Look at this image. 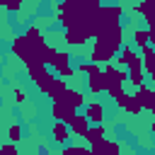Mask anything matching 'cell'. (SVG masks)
Here are the masks:
<instances>
[{
	"label": "cell",
	"mask_w": 155,
	"mask_h": 155,
	"mask_svg": "<svg viewBox=\"0 0 155 155\" xmlns=\"http://www.w3.org/2000/svg\"><path fill=\"white\" fill-rule=\"evenodd\" d=\"M121 17H124V7H121V5H114V2H109V5H99L97 12H94V17H92V22H90L92 39L99 36L104 29L121 24Z\"/></svg>",
	"instance_id": "obj_1"
},
{
	"label": "cell",
	"mask_w": 155,
	"mask_h": 155,
	"mask_svg": "<svg viewBox=\"0 0 155 155\" xmlns=\"http://www.w3.org/2000/svg\"><path fill=\"white\" fill-rule=\"evenodd\" d=\"M102 75H104V92H109V97H119L124 92V82H126V70L124 68H116L111 63H107L102 68Z\"/></svg>",
	"instance_id": "obj_2"
},
{
	"label": "cell",
	"mask_w": 155,
	"mask_h": 155,
	"mask_svg": "<svg viewBox=\"0 0 155 155\" xmlns=\"http://www.w3.org/2000/svg\"><path fill=\"white\" fill-rule=\"evenodd\" d=\"M12 53L24 63V65H29V63H36L39 61V53H36V48L29 44V39L22 34V36H15L12 39Z\"/></svg>",
	"instance_id": "obj_3"
},
{
	"label": "cell",
	"mask_w": 155,
	"mask_h": 155,
	"mask_svg": "<svg viewBox=\"0 0 155 155\" xmlns=\"http://www.w3.org/2000/svg\"><path fill=\"white\" fill-rule=\"evenodd\" d=\"M92 39V31H90V22H82V24H73L70 29H65L63 34V41L68 46H82Z\"/></svg>",
	"instance_id": "obj_4"
},
{
	"label": "cell",
	"mask_w": 155,
	"mask_h": 155,
	"mask_svg": "<svg viewBox=\"0 0 155 155\" xmlns=\"http://www.w3.org/2000/svg\"><path fill=\"white\" fill-rule=\"evenodd\" d=\"M114 56H116V48L114 46H109L104 39H94L92 51H90V61L92 63H109Z\"/></svg>",
	"instance_id": "obj_5"
},
{
	"label": "cell",
	"mask_w": 155,
	"mask_h": 155,
	"mask_svg": "<svg viewBox=\"0 0 155 155\" xmlns=\"http://www.w3.org/2000/svg\"><path fill=\"white\" fill-rule=\"evenodd\" d=\"M90 155H121V145L119 140H109L102 136L94 143H90Z\"/></svg>",
	"instance_id": "obj_6"
},
{
	"label": "cell",
	"mask_w": 155,
	"mask_h": 155,
	"mask_svg": "<svg viewBox=\"0 0 155 155\" xmlns=\"http://www.w3.org/2000/svg\"><path fill=\"white\" fill-rule=\"evenodd\" d=\"M51 68H53V73H56L58 78H70V75L75 73L73 65H70V53H68V51H56Z\"/></svg>",
	"instance_id": "obj_7"
},
{
	"label": "cell",
	"mask_w": 155,
	"mask_h": 155,
	"mask_svg": "<svg viewBox=\"0 0 155 155\" xmlns=\"http://www.w3.org/2000/svg\"><path fill=\"white\" fill-rule=\"evenodd\" d=\"M78 114V109H73L68 102H51V116L56 121H63V124H70V119Z\"/></svg>",
	"instance_id": "obj_8"
},
{
	"label": "cell",
	"mask_w": 155,
	"mask_h": 155,
	"mask_svg": "<svg viewBox=\"0 0 155 155\" xmlns=\"http://www.w3.org/2000/svg\"><path fill=\"white\" fill-rule=\"evenodd\" d=\"M24 36H27V39H29V44L36 48V53H39V61H41V56H44V51L48 48V44H46V39H44V34L39 31V27L29 24V27H27V31H24Z\"/></svg>",
	"instance_id": "obj_9"
},
{
	"label": "cell",
	"mask_w": 155,
	"mask_h": 155,
	"mask_svg": "<svg viewBox=\"0 0 155 155\" xmlns=\"http://www.w3.org/2000/svg\"><path fill=\"white\" fill-rule=\"evenodd\" d=\"M136 97H138V102H140V107L145 109V111H155V90L150 87V85H138L136 87Z\"/></svg>",
	"instance_id": "obj_10"
},
{
	"label": "cell",
	"mask_w": 155,
	"mask_h": 155,
	"mask_svg": "<svg viewBox=\"0 0 155 155\" xmlns=\"http://www.w3.org/2000/svg\"><path fill=\"white\" fill-rule=\"evenodd\" d=\"M140 65H143V73H145L148 78L155 75V51H153L150 44L140 46Z\"/></svg>",
	"instance_id": "obj_11"
},
{
	"label": "cell",
	"mask_w": 155,
	"mask_h": 155,
	"mask_svg": "<svg viewBox=\"0 0 155 155\" xmlns=\"http://www.w3.org/2000/svg\"><path fill=\"white\" fill-rule=\"evenodd\" d=\"M87 92L90 94L104 92V75H102V68L99 65H94V70L87 73Z\"/></svg>",
	"instance_id": "obj_12"
},
{
	"label": "cell",
	"mask_w": 155,
	"mask_h": 155,
	"mask_svg": "<svg viewBox=\"0 0 155 155\" xmlns=\"http://www.w3.org/2000/svg\"><path fill=\"white\" fill-rule=\"evenodd\" d=\"M65 90H68V82H65V78H58V75H53V80H51V87H48L46 97H48L51 102H61V99L65 97Z\"/></svg>",
	"instance_id": "obj_13"
},
{
	"label": "cell",
	"mask_w": 155,
	"mask_h": 155,
	"mask_svg": "<svg viewBox=\"0 0 155 155\" xmlns=\"http://www.w3.org/2000/svg\"><path fill=\"white\" fill-rule=\"evenodd\" d=\"M85 119L90 124H104V104L102 102H87L85 104Z\"/></svg>",
	"instance_id": "obj_14"
},
{
	"label": "cell",
	"mask_w": 155,
	"mask_h": 155,
	"mask_svg": "<svg viewBox=\"0 0 155 155\" xmlns=\"http://www.w3.org/2000/svg\"><path fill=\"white\" fill-rule=\"evenodd\" d=\"M153 5H155V0H143V2H138V5L133 7V12H143L148 29H153V24H155V12H153Z\"/></svg>",
	"instance_id": "obj_15"
},
{
	"label": "cell",
	"mask_w": 155,
	"mask_h": 155,
	"mask_svg": "<svg viewBox=\"0 0 155 155\" xmlns=\"http://www.w3.org/2000/svg\"><path fill=\"white\" fill-rule=\"evenodd\" d=\"M51 138H53L56 143H68V138H70V128H68V124L56 121V124L51 126Z\"/></svg>",
	"instance_id": "obj_16"
},
{
	"label": "cell",
	"mask_w": 155,
	"mask_h": 155,
	"mask_svg": "<svg viewBox=\"0 0 155 155\" xmlns=\"http://www.w3.org/2000/svg\"><path fill=\"white\" fill-rule=\"evenodd\" d=\"M87 126H90V121L85 119V114L80 116V114H75L73 119H70V124H68V128H70V133H75V136H85V131H87Z\"/></svg>",
	"instance_id": "obj_17"
},
{
	"label": "cell",
	"mask_w": 155,
	"mask_h": 155,
	"mask_svg": "<svg viewBox=\"0 0 155 155\" xmlns=\"http://www.w3.org/2000/svg\"><path fill=\"white\" fill-rule=\"evenodd\" d=\"M102 136H107V126H104V124H90L82 138H85L87 143H94V140L102 138Z\"/></svg>",
	"instance_id": "obj_18"
},
{
	"label": "cell",
	"mask_w": 155,
	"mask_h": 155,
	"mask_svg": "<svg viewBox=\"0 0 155 155\" xmlns=\"http://www.w3.org/2000/svg\"><path fill=\"white\" fill-rule=\"evenodd\" d=\"M63 102H68L73 109H80V107H85V94L82 92H78V90H65V97H63Z\"/></svg>",
	"instance_id": "obj_19"
},
{
	"label": "cell",
	"mask_w": 155,
	"mask_h": 155,
	"mask_svg": "<svg viewBox=\"0 0 155 155\" xmlns=\"http://www.w3.org/2000/svg\"><path fill=\"white\" fill-rule=\"evenodd\" d=\"M136 56H138V53H136V48H133V46L121 44V48H119V65H121V68H126Z\"/></svg>",
	"instance_id": "obj_20"
},
{
	"label": "cell",
	"mask_w": 155,
	"mask_h": 155,
	"mask_svg": "<svg viewBox=\"0 0 155 155\" xmlns=\"http://www.w3.org/2000/svg\"><path fill=\"white\" fill-rule=\"evenodd\" d=\"M46 70H48V68H46L41 61H36V63H29V65H27V73H29V80H31V82H36L39 78H44V75H46Z\"/></svg>",
	"instance_id": "obj_21"
},
{
	"label": "cell",
	"mask_w": 155,
	"mask_h": 155,
	"mask_svg": "<svg viewBox=\"0 0 155 155\" xmlns=\"http://www.w3.org/2000/svg\"><path fill=\"white\" fill-rule=\"evenodd\" d=\"M124 111H128V114H133V116H138V114L143 111V107H140V102H138V97H136V94H126Z\"/></svg>",
	"instance_id": "obj_22"
},
{
	"label": "cell",
	"mask_w": 155,
	"mask_h": 155,
	"mask_svg": "<svg viewBox=\"0 0 155 155\" xmlns=\"http://www.w3.org/2000/svg\"><path fill=\"white\" fill-rule=\"evenodd\" d=\"M133 39H136V46L138 48L145 46V44H150V29H136L133 31Z\"/></svg>",
	"instance_id": "obj_23"
},
{
	"label": "cell",
	"mask_w": 155,
	"mask_h": 155,
	"mask_svg": "<svg viewBox=\"0 0 155 155\" xmlns=\"http://www.w3.org/2000/svg\"><path fill=\"white\" fill-rule=\"evenodd\" d=\"M51 80H53V73H51V70H46V75L36 80V87H39V92H41V94H46V92H48V87H51Z\"/></svg>",
	"instance_id": "obj_24"
},
{
	"label": "cell",
	"mask_w": 155,
	"mask_h": 155,
	"mask_svg": "<svg viewBox=\"0 0 155 155\" xmlns=\"http://www.w3.org/2000/svg\"><path fill=\"white\" fill-rule=\"evenodd\" d=\"M61 155H90V148H82V145H65V150Z\"/></svg>",
	"instance_id": "obj_25"
},
{
	"label": "cell",
	"mask_w": 155,
	"mask_h": 155,
	"mask_svg": "<svg viewBox=\"0 0 155 155\" xmlns=\"http://www.w3.org/2000/svg\"><path fill=\"white\" fill-rule=\"evenodd\" d=\"M24 0H0V7H5L7 12H19Z\"/></svg>",
	"instance_id": "obj_26"
},
{
	"label": "cell",
	"mask_w": 155,
	"mask_h": 155,
	"mask_svg": "<svg viewBox=\"0 0 155 155\" xmlns=\"http://www.w3.org/2000/svg\"><path fill=\"white\" fill-rule=\"evenodd\" d=\"M7 136H10V140H12V143L22 140V128H19V124H12V126L7 128Z\"/></svg>",
	"instance_id": "obj_27"
},
{
	"label": "cell",
	"mask_w": 155,
	"mask_h": 155,
	"mask_svg": "<svg viewBox=\"0 0 155 155\" xmlns=\"http://www.w3.org/2000/svg\"><path fill=\"white\" fill-rule=\"evenodd\" d=\"M0 155H19V150L15 143H5V145H0Z\"/></svg>",
	"instance_id": "obj_28"
},
{
	"label": "cell",
	"mask_w": 155,
	"mask_h": 155,
	"mask_svg": "<svg viewBox=\"0 0 155 155\" xmlns=\"http://www.w3.org/2000/svg\"><path fill=\"white\" fill-rule=\"evenodd\" d=\"M94 65H97V63H92V61H87V63H78V73L87 75V73H92V70H94Z\"/></svg>",
	"instance_id": "obj_29"
},
{
	"label": "cell",
	"mask_w": 155,
	"mask_h": 155,
	"mask_svg": "<svg viewBox=\"0 0 155 155\" xmlns=\"http://www.w3.org/2000/svg\"><path fill=\"white\" fill-rule=\"evenodd\" d=\"M15 102H17V104H24V102H27V94H24V90L15 87Z\"/></svg>",
	"instance_id": "obj_30"
},
{
	"label": "cell",
	"mask_w": 155,
	"mask_h": 155,
	"mask_svg": "<svg viewBox=\"0 0 155 155\" xmlns=\"http://www.w3.org/2000/svg\"><path fill=\"white\" fill-rule=\"evenodd\" d=\"M99 2H102V0H99Z\"/></svg>",
	"instance_id": "obj_31"
}]
</instances>
